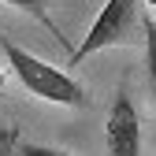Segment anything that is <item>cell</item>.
Returning a JSON list of instances; mask_svg holds the SVG:
<instances>
[{
    "mask_svg": "<svg viewBox=\"0 0 156 156\" xmlns=\"http://www.w3.org/2000/svg\"><path fill=\"white\" fill-rule=\"evenodd\" d=\"M4 4H11V8H19V11H26V15H34L41 26H48L52 34H56V41H63V34L52 26V19H48V8H45V0H4ZM63 48H71L67 41H63Z\"/></svg>",
    "mask_w": 156,
    "mask_h": 156,
    "instance_id": "obj_5",
    "label": "cell"
},
{
    "mask_svg": "<svg viewBox=\"0 0 156 156\" xmlns=\"http://www.w3.org/2000/svg\"><path fill=\"white\" fill-rule=\"evenodd\" d=\"M0 156H15V130H0Z\"/></svg>",
    "mask_w": 156,
    "mask_h": 156,
    "instance_id": "obj_7",
    "label": "cell"
},
{
    "mask_svg": "<svg viewBox=\"0 0 156 156\" xmlns=\"http://www.w3.org/2000/svg\"><path fill=\"white\" fill-rule=\"evenodd\" d=\"M104 138H108V156H141V115L126 86H119L112 101Z\"/></svg>",
    "mask_w": 156,
    "mask_h": 156,
    "instance_id": "obj_3",
    "label": "cell"
},
{
    "mask_svg": "<svg viewBox=\"0 0 156 156\" xmlns=\"http://www.w3.org/2000/svg\"><path fill=\"white\" fill-rule=\"evenodd\" d=\"M145 4H152V8H156V0H145Z\"/></svg>",
    "mask_w": 156,
    "mask_h": 156,
    "instance_id": "obj_9",
    "label": "cell"
},
{
    "mask_svg": "<svg viewBox=\"0 0 156 156\" xmlns=\"http://www.w3.org/2000/svg\"><path fill=\"white\" fill-rule=\"evenodd\" d=\"M15 156H71V152L52 149V145H37V141H19L15 138Z\"/></svg>",
    "mask_w": 156,
    "mask_h": 156,
    "instance_id": "obj_6",
    "label": "cell"
},
{
    "mask_svg": "<svg viewBox=\"0 0 156 156\" xmlns=\"http://www.w3.org/2000/svg\"><path fill=\"white\" fill-rule=\"evenodd\" d=\"M4 82H8V74H4V67H0V89H4Z\"/></svg>",
    "mask_w": 156,
    "mask_h": 156,
    "instance_id": "obj_8",
    "label": "cell"
},
{
    "mask_svg": "<svg viewBox=\"0 0 156 156\" xmlns=\"http://www.w3.org/2000/svg\"><path fill=\"white\" fill-rule=\"evenodd\" d=\"M141 19H145L141 0H108V4L101 8V15L93 19L89 34L67 52V67H78L82 60H89V56L101 52V48L134 41V34L141 30Z\"/></svg>",
    "mask_w": 156,
    "mask_h": 156,
    "instance_id": "obj_2",
    "label": "cell"
},
{
    "mask_svg": "<svg viewBox=\"0 0 156 156\" xmlns=\"http://www.w3.org/2000/svg\"><path fill=\"white\" fill-rule=\"evenodd\" d=\"M0 52H4V60H8L11 71L19 74V82H23L34 97L52 101V104H63V108H82V104H86V89L78 86V78H71L67 71L48 67L45 60L30 56L26 48L11 45L8 37H0Z\"/></svg>",
    "mask_w": 156,
    "mask_h": 156,
    "instance_id": "obj_1",
    "label": "cell"
},
{
    "mask_svg": "<svg viewBox=\"0 0 156 156\" xmlns=\"http://www.w3.org/2000/svg\"><path fill=\"white\" fill-rule=\"evenodd\" d=\"M141 34H145V78H149V93L156 104V23L149 15L141 19Z\"/></svg>",
    "mask_w": 156,
    "mask_h": 156,
    "instance_id": "obj_4",
    "label": "cell"
}]
</instances>
